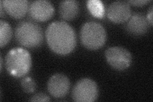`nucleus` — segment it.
<instances>
[{"instance_id": "nucleus-3", "label": "nucleus", "mask_w": 153, "mask_h": 102, "mask_svg": "<svg viewBox=\"0 0 153 102\" xmlns=\"http://www.w3.org/2000/svg\"><path fill=\"white\" fill-rule=\"evenodd\" d=\"M15 37L19 44L27 48L39 47L44 40V34L38 24L31 21L19 22L16 28Z\"/></svg>"}, {"instance_id": "nucleus-15", "label": "nucleus", "mask_w": 153, "mask_h": 102, "mask_svg": "<svg viewBox=\"0 0 153 102\" xmlns=\"http://www.w3.org/2000/svg\"><path fill=\"white\" fill-rule=\"evenodd\" d=\"M21 86L23 91L26 93H34L36 88V84L35 81L29 77H25L21 80Z\"/></svg>"}, {"instance_id": "nucleus-13", "label": "nucleus", "mask_w": 153, "mask_h": 102, "mask_svg": "<svg viewBox=\"0 0 153 102\" xmlns=\"http://www.w3.org/2000/svg\"><path fill=\"white\" fill-rule=\"evenodd\" d=\"M12 35V28L10 24L3 20L0 21V46L6 45L11 39Z\"/></svg>"}, {"instance_id": "nucleus-4", "label": "nucleus", "mask_w": 153, "mask_h": 102, "mask_svg": "<svg viewBox=\"0 0 153 102\" xmlns=\"http://www.w3.org/2000/svg\"><path fill=\"white\" fill-rule=\"evenodd\" d=\"M80 38L82 44L90 50L101 48L107 39V33L101 24L89 21L83 24L80 29Z\"/></svg>"}, {"instance_id": "nucleus-11", "label": "nucleus", "mask_w": 153, "mask_h": 102, "mask_svg": "<svg viewBox=\"0 0 153 102\" xmlns=\"http://www.w3.org/2000/svg\"><path fill=\"white\" fill-rule=\"evenodd\" d=\"M1 2L4 10L15 19H21L25 16L30 5L27 0H3Z\"/></svg>"}, {"instance_id": "nucleus-8", "label": "nucleus", "mask_w": 153, "mask_h": 102, "mask_svg": "<svg viewBox=\"0 0 153 102\" xmlns=\"http://www.w3.org/2000/svg\"><path fill=\"white\" fill-rule=\"evenodd\" d=\"M70 87V80L64 74H54L50 77L47 82L48 91L56 98H63L68 93Z\"/></svg>"}, {"instance_id": "nucleus-12", "label": "nucleus", "mask_w": 153, "mask_h": 102, "mask_svg": "<svg viewBox=\"0 0 153 102\" xmlns=\"http://www.w3.org/2000/svg\"><path fill=\"white\" fill-rule=\"evenodd\" d=\"M79 3L75 0H66L59 3V13L61 17L70 21L77 16L79 12Z\"/></svg>"}, {"instance_id": "nucleus-1", "label": "nucleus", "mask_w": 153, "mask_h": 102, "mask_svg": "<svg viewBox=\"0 0 153 102\" xmlns=\"http://www.w3.org/2000/svg\"><path fill=\"white\" fill-rule=\"evenodd\" d=\"M45 35L48 45L58 54H68L76 46L75 32L74 28L65 21L51 23L47 28Z\"/></svg>"}, {"instance_id": "nucleus-17", "label": "nucleus", "mask_w": 153, "mask_h": 102, "mask_svg": "<svg viewBox=\"0 0 153 102\" xmlns=\"http://www.w3.org/2000/svg\"><path fill=\"white\" fill-rule=\"evenodd\" d=\"M151 2V1H148V0H135V1H128L129 3H131L133 4L134 6H138L141 7L143 6L144 4Z\"/></svg>"}, {"instance_id": "nucleus-9", "label": "nucleus", "mask_w": 153, "mask_h": 102, "mask_svg": "<svg viewBox=\"0 0 153 102\" xmlns=\"http://www.w3.org/2000/svg\"><path fill=\"white\" fill-rule=\"evenodd\" d=\"M130 3L126 1H116L109 4L107 14L111 21L116 23L124 22L131 16Z\"/></svg>"}, {"instance_id": "nucleus-20", "label": "nucleus", "mask_w": 153, "mask_h": 102, "mask_svg": "<svg viewBox=\"0 0 153 102\" xmlns=\"http://www.w3.org/2000/svg\"><path fill=\"white\" fill-rule=\"evenodd\" d=\"M1 65H0V67H1V71H2V68H3V58L2 56H1Z\"/></svg>"}, {"instance_id": "nucleus-5", "label": "nucleus", "mask_w": 153, "mask_h": 102, "mask_svg": "<svg viewBox=\"0 0 153 102\" xmlns=\"http://www.w3.org/2000/svg\"><path fill=\"white\" fill-rule=\"evenodd\" d=\"M98 87L96 82L90 79H80L74 85L71 96L75 101L91 102L97 99Z\"/></svg>"}, {"instance_id": "nucleus-2", "label": "nucleus", "mask_w": 153, "mask_h": 102, "mask_svg": "<svg viewBox=\"0 0 153 102\" xmlns=\"http://www.w3.org/2000/svg\"><path fill=\"white\" fill-rule=\"evenodd\" d=\"M5 66L10 75L20 78L26 75L30 71L31 66V56L25 48H13L7 53Z\"/></svg>"}, {"instance_id": "nucleus-19", "label": "nucleus", "mask_w": 153, "mask_h": 102, "mask_svg": "<svg viewBox=\"0 0 153 102\" xmlns=\"http://www.w3.org/2000/svg\"><path fill=\"white\" fill-rule=\"evenodd\" d=\"M0 7H1V17H3L4 16V13H3V4L1 2V4H0Z\"/></svg>"}, {"instance_id": "nucleus-14", "label": "nucleus", "mask_w": 153, "mask_h": 102, "mask_svg": "<svg viewBox=\"0 0 153 102\" xmlns=\"http://www.w3.org/2000/svg\"><path fill=\"white\" fill-rule=\"evenodd\" d=\"M88 7L91 13L97 17H102L104 15V7L100 1H88Z\"/></svg>"}, {"instance_id": "nucleus-16", "label": "nucleus", "mask_w": 153, "mask_h": 102, "mask_svg": "<svg viewBox=\"0 0 153 102\" xmlns=\"http://www.w3.org/2000/svg\"><path fill=\"white\" fill-rule=\"evenodd\" d=\"M30 101H50V97L44 93H37L30 99Z\"/></svg>"}, {"instance_id": "nucleus-7", "label": "nucleus", "mask_w": 153, "mask_h": 102, "mask_svg": "<svg viewBox=\"0 0 153 102\" xmlns=\"http://www.w3.org/2000/svg\"><path fill=\"white\" fill-rule=\"evenodd\" d=\"M29 15L35 21L44 22L50 19L54 13L52 4L46 0H36L31 3L28 8Z\"/></svg>"}, {"instance_id": "nucleus-6", "label": "nucleus", "mask_w": 153, "mask_h": 102, "mask_svg": "<svg viewBox=\"0 0 153 102\" xmlns=\"http://www.w3.org/2000/svg\"><path fill=\"white\" fill-rule=\"evenodd\" d=\"M105 56L108 64L117 70H125L131 64V53L122 47H112L107 48Z\"/></svg>"}, {"instance_id": "nucleus-18", "label": "nucleus", "mask_w": 153, "mask_h": 102, "mask_svg": "<svg viewBox=\"0 0 153 102\" xmlns=\"http://www.w3.org/2000/svg\"><path fill=\"white\" fill-rule=\"evenodd\" d=\"M146 17L150 25L152 26V6L151 7L149 12L147 13V16Z\"/></svg>"}, {"instance_id": "nucleus-10", "label": "nucleus", "mask_w": 153, "mask_h": 102, "mask_svg": "<svg viewBox=\"0 0 153 102\" xmlns=\"http://www.w3.org/2000/svg\"><path fill=\"white\" fill-rule=\"evenodd\" d=\"M126 29L128 33L135 36L145 34L149 29V22L147 17L140 13H133L128 19Z\"/></svg>"}]
</instances>
